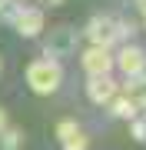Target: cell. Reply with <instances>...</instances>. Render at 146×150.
<instances>
[{
	"label": "cell",
	"mask_w": 146,
	"mask_h": 150,
	"mask_svg": "<svg viewBox=\"0 0 146 150\" xmlns=\"http://www.w3.org/2000/svg\"><path fill=\"white\" fill-rule=\"evenodd\" d=\"M136 33V23L133 20H123V17H110V13H96L87 20V30L83 37L90 40V47H113L116 40H126Z\"/></svg>",
	"instance_id": "obj_1"
},
{
	"label": "cell",
	"mask_w": 146,
	"mask_h": 150,
	"mask_svg": "<svg viewBox=\"0 0 146 150\" xmlns=\"http://www.w3.org/2000/svg\"><path fill=\"white\" fill-rule=\"evenodd\" d=\"M60 83H63V67H60V60L53 57H37L27 64V87L37 97H50L60 90Z\"/></svg>",
	"instance_id": "obj_2"
},
{
	"label": "cell",
	"mask_w": 146,
	"mask_h": 150,
	"mask_svg": "<svg viewBox=\"0 0 146 150\" xmlns=\"http://www.w3.org/2000/svg\"><path fill=\"white\" fill-rule=\"evenodd\" d=\"M3 20H10L20 37H40L43 27H47L43 10H40V7H23V4H13L10 10L3 13Z\"/></svg>",
	"instance_id": "obj_3"
},
{
	"label": "cell",
	"mask_w": 146,
	"mask_h": 150,
	"mask_svg": "<svg viewBox=\"0 0 146 150\" xmlns=\"http://www.w3.org/2000/svg\"><path fill=\"white\" fill-rule=\"evenodd\" d=\"M113 67L126 77V80L146 74V47H140V43H123L119 54H113Z\"/></svg>",
	"instance_id": "obj_4"
},
{
	"label": "cell",
	"mask_w": 146,
	"mask_h": 150,
	"mask_svg": "<svg viewBox=\"0 0 146 150\" xmlns=\"http://www.w3.org/2000/svg\"><path fill=\"white\" fill-rule=\"evenodd\" d=\"M80 64L87 77H113V50L106 47H87L80 54Z\"/></svg>",
	"instance_id": "obj_5"
},
{
	"label": "cell",
	"mask_w": 146,
	"mask_h": 150,
	"mask_svg": "<svg viewBox=\"0 0 146 150\" xmlns=\"http://www.w3.org/2000/svg\"><path fill=\"white\" fill-rule=\"evenodd\" d=\"M119 93V83L113 77H87V100L96 107H110V100Z\"/></svg>",
	"instance_id": "obj_6"
},
{
	"label": "cell",
	"mask_w": 146,
	"mask_h": 150,
	"mask_svg": "<svg viewBox=\"0 0 146 150\" xmlns=\"http://www.w3.org/2000/svg\"><path fill=\"white\" fill-rule=\"evenodd\" d=\"M57 140H60L63 150H87L90 147L87 134H83V127L76 120H60L57 123Z\"/></svg>",
	"instance_id": "obj_7"
},
{
	"label": "cell",
	"mask_w": 146,
	"mask_h": 150,
	"mask_svg": "<svg viewBox=\"0 0 146 150\" xmlns=\"http://www.w3.org/2000/svg\"><path fill=\"white\" fill-rule=\"evenodd\" d=\"M73 47H76V33L70 27H57L53 30V37L47 40V54L43 57H63V54H73Z\"/></svg>",
	"instance_id": "obj_8"
},
{
	"label": "cell",
	"mask_w": 146,
	"mask_h": 150,
	"mask_svg": "<svg viewBox=\"0 0 146 150\" xmlns=\"http://www.w3.org/2000/svg\"><path fill=\"white\" fill-rule=\"evenodd\" d=\"M119 93H123L130 103H136V110H146V74H140V77H130V80H123Z\"/></svg>",
	"instance_id": "obj_9"
},
{
	"label": "cell",
	"mask_w": 146,
	"mask_h": 150,
	"mask_svg": "<svg viewBox=\"0 0 146 150\" xmlns=\"http://www.w3.org/2000/svg\"><path fill=\"white\" fill-rule=\"evenodd\" d=\"M110 113H113V117H119V120H136V117H140L136 103H130L123 93H116L113 100H110Z\"/></svg>",
	"instance_id": "obj_10"
},
{
	"label": "cell",
	"mask_w": 146,
	"mask_h": 150,
	"mask_svg": "<svg viewBox=\"0 0 146 150\" xmlns=\"http://www.w3.org/2000/svg\"><path fill=\"white\" fill-rule=\"evenodd\" d=\"M20 144H23V134L17 127H7L3 134H0V147L3 150H20Z\"/></svg>",
	"instance_id": "obj_11"
},
{
	"label": "cell",
	"mask_w": 146,
	"mask_h": 150,
	"mask_svg": "<svg viewBox=\"0 0 146 150\" xmlns=\"http://www.w3.org/2000/svg\"><path fill=\"white\" fill-rule=\"evenodd\" d=\"M130 134H133V140H140V144H146V120H143V117L130 120Z\"/></svg>",
	"instance_id": "obj_12"
},
{
	"label": "cell",
	"mask_w": 146,
	"mask_h": 150,
	"mask_svg": "<svg viewBox=\"0 0 146 150\" xmlns=\"http://www.w3.org/2000/svg\"><path fill=\"white\" fill-rule=\"evenodd\" d=\"M7 127H10V120H7V110H3V107H0V134H3V130H7Z\"/></svg>",
	"instance_id": "obj_13"
},
{
	"label": "cell",
	"mask_w": 146,
	"mask_h": 150,
	"mask_svg": "<svg viewBox=\"0 0 146 150\" xmlns=\"http://www.w3.org/2000/svg\"><path fill=\"white\" fill-rule=\"evenodd\" d=\"M10 7H13V0H0V17H3L7 10H10Z\"/></svg>",
	"instance_id": "obj_14"
},
{
	"label": "cell",
	"mask_w": 146,
	"mask_h": 150,
	"mask_svg": "<svg viewBox=\"0 0 146 150\" xmlns=\"http://www.w3.org/2000/svg\"><path fill=\"white\" fill-rule=\"evenodd\" d=\"M136 10L143 13V20H146V0H136Z\"/></svg>",
	"instance_id": "obj_15"
},
{
	"label": "cell",
	"mask_w": 146,
	"mask_h": 150,
	"mask_svg": "<svg viewBox=\"0 0 146 150\" xmlns=\"http://www.w3.org/2000/svg\"><path fill=\"white\" fill-rule=\"evenodd\" d=\"M47 4H53V7H57V4H63V0H47Z\"/></svg>",
	"instance_id": "obj_16"
},
{
	"label": "cell",
	"mask_w": 146,
	"mask_h": 150,
	"mask_svg": "<svg viewBox=\"0 0 146 150\" xmlns=\"http://www.w3.org/2000/svg\"><path fill=\"white\" fill-rule=\"evenodd\" d=\"M0 74H3V60H0Z\"/></svg>",
	"instance_id": "obj_17"
},
{
	"label": "cell",
	"mask_w": 146,
	"mask_h": 150,
	"mask_svg": "<svg viewBox=\"0 0 146 150\" xmlns=\"http://www.w3.org/2000/svg\"><path fill=\"white\" fill-rule=\"evenodd\" d=\"M143 120H146V110H143Z\"/></svg>",
	"instance_id": "obj_18"
}]
</instances>
